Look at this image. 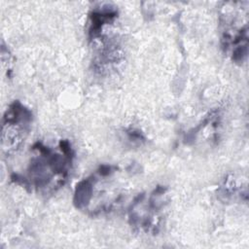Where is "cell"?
Here are the masks:
<instances>
[{
	"label": "cell",
	"mask_w": 249,
	"mask_h": 249,
	"mask_svg": "<svg viewBox=\"0 0 249 249\" xmlns=\"http://www.w3.org/2000/svg\"><path fill=\"white\" fill-rule=\"evenodd\" d=\"M248 2L224 3L220 16L221 43L234 62L242 63L248 47Z\"/></svg>",
	"instance_id": "1"
},
{
	"label": "cell",
	"mask_w": 249,
	"mask_h": 249,
	"mask_svg": "<svg viewBox=\"0 0 249 249\" xmlns=\"http://www.w3.org/2000/svg\"><path fill=\"white\" fill-rule=\"evenodd\" d=\"M32 120V113L19 101L13 102L3 118L2 144L7 143L8 151L18 149L21 144Z\"/></svg>",
	"instance_id": "2"
},
{
	"label": "cell",
	"mask_w": 249,
	"mask_h": 249,
	"mask_svg": "<svg viewBox=\"0 0 249 249\" xmlns=\"http://www.w3.org/2000/svg\"><path fill=\"white\" fill-rule=\"evenodd\" d=\"M118 17V11L110 5H102L91 11L89 14V39L96 40L101 36L103 27L110 22H113Z\"/></svg>",
	"instance_id": "3"
},
{
	"label": "cell",
	"mask_w": 249,
	"mask_h": 249,
	"mask_svg": "<svg viewBox=\"0 0 249 249\" xmlns=\"http://www.w3.org/2000/svg\"><path fill=\"white\" fill-rule=\"evenodd\" d=\"M127 134H128V138H129V140H133V141H136V142H138V143H140L141 141H144V136L142 135V133L141 132H139L138 130H135V129H132V130H129L128 132H127Z\"/></svg>",
	"instance_id": "4"
}]
</instances>
